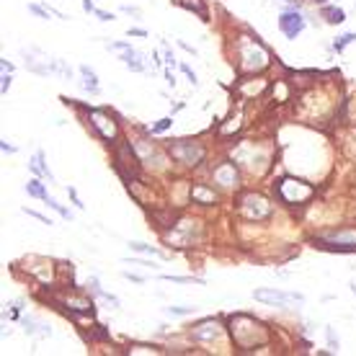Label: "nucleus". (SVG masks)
Segmentation results:
<instances>
[{"label":"nucleus","instance_id":"obj_25","mask_svg":"<svg viewBox=\"0 0 356 356\" xmlns=\"http://www.w3.org/2000/svg\"><path fill=\"white\" fill-rule=\"evenodd\" d=\"M24 214H29V217H34V219H39V222H41V225H52V219H49V217H44V214H39V212H34V209H29V207L24 209Z\"/></svg>","mask_w":356,"mask_h":356},{"label":"nucleus","instance_id":"obj_15","mask_svg":"<svg viewBox=\"0 0 356 356\" xmlns=\"http://www.w3.org/2000/svg\"><path fill=\"white\" fill-rule=\"evenodd\" d=\"M323 16L328 18V24H343V21H346V13L341 11V8H323Z\"/></svg>","mask_w":356,"mask_h":356},{"label":"nucleus","instance_id":"obj_36","mask_svg":"<svg viewBox=\"0 0 356 356\" xmlns=\"http://www.w3.org/2000/svg\"><path fill=\"white\" fill-rule=\"evenodd\" d=\"M165 62H168V68H175V57H173V52L165 47Z\"/></svg>","mask_w":356,"mask_h":356},{"label":"nucleus","instance_id":"obj_5","mask_svg":"<svg viewBox=\"0 0 356 356\" xmlns=\"http://www.w3.org/2000/svg\"><path fill=\"white\" fill-rule=\"evenodd\" d=\"M116 170L127 178V181H132V178L137 175V155H135L129 142L116 145Z\"/></svg>","mask_w":356,"mask_h":356},{"label":"nucleus","instance_id":"obj_7","mask_svg":"<svg viewBox=\"0 0 356 356\" xmlns=\"http://www.w3.org/2000/svg\"><path fill=\"white\" fill-rule=\"evenodd\" d=\"M253 297L258 300V302H266V305H279V307H284L286 302H305V297L302 294H286V292H279V289H256L253 292Z\"/></svg>","mask_w":356,"mask_h":356},{"label":"nucleus","instance_id":"obj_19","mask_svg":"<svg viewBox=\"0 0 356 356\" xmlns=\"http://www.w3.org/2000/svg\"><path fill=\"white\" fill-rule=\"evenodd\" d=\"M129 248H132V251H137V253H147V256H163L158 248L145 246V243H129Z\"/></svg>","mask_w":356,"mask_h":356},{"label":"nucleus","instance_id":"obj_8","mask_svg":"<svg viewBox=\"0 0 356 356\" xmlns=\"http://www.w3.org/2000/svg\"><path fill=\"white\" fill-rule=\"evenodd\" d=\"M320 240H328L333 246H323V248H333V251H356V230H336V232H325L320 235Z\"/></svg>","mask_w":356,"mask_h":356},{"label":"nucleus","instance_id":"obj_35","mask_svg":"<svg viewBox=\"0 0 356 356\" xmlns=\"http://www.w3.org/2000/svg\"><path fill=\"white\" fill-rule=\"evenodd\" d=\"M127 34H129V36H142V39L147 36V31H145V29H137V26H135V29H129Z\"/></svg>","mask_w":356,"mask_h":356},{"label":"nucleus","instance_id":"obj_2","mask_svg":"<svg viewBox=\"0 0 356 356\" xmlns=\"http://www.w3.org/2000/svg\"><path fill=\"white\" fill-rule=\"evenodd\" d=\"M238 57H240L243 70H248V73H261L266 65H269V52H266V47L258 39H251V36H243L238 41Z\"/></svg>","mask_w":356,"mask_h":356},{"label":"nucleus","instance_id":"obj_17","mask_svg":"<svg viewBox=\"0 0 356 356\" xmlns=\"http://www.w3.org/2000/svg\"><path fill=\"white\" fill-rule=\"evenodd\" d=\"M26 194L34 196V199H47V191H44V184L41 181H29L26 184Z\"/></svg>","mask_w":356,"mask_h":356},{"label":"nucleus","instance_id":"obj_4","mask_svg":"<svg viewBox=\"0 0 356 356\" xmlns=\"http://www.w3.org/2000/svg\"><path fill=\"white\" fill-rule=\"evenodd\" d=\"M279 196L286 204H300V202L313 196V189H310L307 184H302V181H294V178H284V181L279 184Z\"/></svg>","mask_w":356,"mask_h":356},{"label":"nucleus","instance_id":"obj_34","mask_svg":"<svg viewBox=\"0 0 356 356\" xmlns=\"http://www.w3.org/2000/svg\"><path fill=\"white\" fill-rule=\"evenodd\" d=\"M181 70H184V73L189 75V80H191V85H196V75H194V70L189 68V65H181Z\"/></svg>","mask_w":356,"mask_h":356},{"label":"nucleus","instance_id":"obj_32","mask_svg":"<svg viewBox=\"0 0 356 356\" xmlns=\"http://www.w3.org/2000/svg\"><path fill=\"white\" fill-rule=\"evenodd\" d=\"M122 11H124V13H129V16H142V11H140V8H135V6H122Z\"/></svg>","mask_w":356,"mask_h":356},{"label":"nucleus","instance_id":"obj_1","mask_svg":"<svg viewBox=\"0 0 356 356\" xmlns=\"http://www.w3.org/2000/svg\"><path fill=\"white\" fill-rule=\"evenodd\" d=\"M230 333H232V341L243 348V351H253L256 346H263L269 341V333L266 328L248 318V315H232L230 318Z\"/></svg>","mask_w":356,"mask_h":356},{"label":"nucleus","instance_id":"obj_3","mask_svg":"<svg viewBox=\"0 0 356 356\" xmlns=\"http://www.w3.org/2000/svg\"><path fill=\"white\" fill-rule=\"evenodd\" d=\"M170 155H173L178 163H184V165H196V163L204 160V147L196 145V142L181 140V142L170 145Z\"/></svg>","mask_w":356,"mask_h":356},{"label":"nucleus","instance_id":"obj_9","mask_svg":"<svg viewBox=\"0 0 356 356\" xmlns=\"http://www.w3.org/2000/svg\"><path fill=\"white\" fill-rule=\"evenodd\" d=\"M91 122H93L96 132H98L103 140H114V137H116V124H114V119H111L106 111L93 108V111H91Z\"/></svg>","mask_w":356,"mask_h":356},{"label":"nucleus","instance_id":"obj_27","mask_svg":"<svg viewBox=\"0 0 356 356\" xmlns=\"http://www.w3.org/2000/svg\"><path fill=\"white\" fill-rule=\"evenodd\" d=\"M68 196H70V199H73V204H75V207H78V209H85V204H83V202H80V196H78V191H75V189H73V186H68Z\"/></svg>","mask_w":356,"mask_h":356},{"label":"nucleus","instance_id":"obj_14","mask_svg":"<svg viewBox=\"0 0 356 356\" xmlns=\"http://www.w3.org/2000/svg\"><path fill=\"white\" fill-rule=\"evenodd\" d=\"M191 199L194 202H202V204H214V191H209L207 186L199 184V186L191 189Z\"/></svg>","mask_w":356,"mask_h":356},{"label":"nucleus","instance_id":"obj_16","mask_svg":"<svg viewBox=\"0 0 356 356\" xmlns=\"http://www.w3.org/2000/svg\"><path fill=\"white\" fill-rule=\"evenodd\" d=\"M175 3H178V6H184V8H189V11H196L199 16L207 21V8L202 6V0H175Z\"/></svg>","mask_w":356,"mask_h":356},{"label":"nucleus","instance_id":"obj_37","mask_svg":"<svg viewBox=\"0 0 356 356\" xmlns=\"http://www.w3.org/2000/svg\"><path fill=\"white\" fill-rule=\"evenodd\" d=\"M0 68H3V73H11V70H13V62H8V60H0Z\"/></svg>","mask_w":356,"mask_h":356},{"label":"nucleus","instance_id":"obj_11","mask_svg":"<svg viewBox=\"0 0 356 356\" xmlns=\"http://www.w3.org/2000/svg\"><path fill=\"white\" fill-rule=\"evenodd\" d=\"M214 178H217V184H222V186H235V181H238L235 165H232V163H222V165L214 170Z\"/></svg>","mask_w":356,"mask_h":356},{"label":"nucleus","instance_id":"obj_12","mask_svg":"<svg viewBox=\"0 0 356 356\" xmlns=\"http://www.w3.org/2000/svg\"><path fill=\"white\" fill-rule=\"evenodd\" d=\"M122 60H124L127 68H129V70H135V73L147 70V65L142 62V60H145V54H140L137 49H127V52H122Z\"/></svg>","mask_w":356,"mask_h":356},{"label":"nucleus","instance_id":"obj_18","mask_svg":"<svg viewBox=\"0 0 356 356\" xmlns=\"http://www.w3.org/2000/svg\"><path fill=\"white\" fill-rule=\"evenodd\" d=\"M163 279L165 281H175V284H204V279H196V276H173V274H165Z\"/></svg>","mask_w":356,"mask_h":356},{"label":"nucleus","instance_id":"obj_13","mask_svg":"<svg viewBox=\"0 0 356 356\" xmlns=\"http://www.w3.org/2000/svg\"><path fill=\"white\" fill-rule=\"evenodd\" d=\"M80 75H83V88H85V91H91V93H98L101 91V88H98V75L91 70V68H88V65H80Z\"/></svg>","mask_w":356,"mask_h":356},{"label":"nucleus","instance_id":"obj_26","mask_svg":"<svg viewBox=\"0 0 356 356\" xmlns=\"http://www.w3.org/2000/svg\"><path fill=\"white\" fill-rule=\"evenodd\" d=\"M108 49H114V52H127V49H132V44H129V41H111V44H108Z\"/></svg>","mask_w":356,"mask_h":356},{"label":"nucleus","instance_id":"obj_21","mask_svg":"<svg viewBox=\"0 0 356 356\" xmlns=\"http://www.w3.org/2000/svg\"><path fill=\"white\" fill-rule=\"evenodd\" d=\"M353 41H356V34H343V36H338V39H336L333 49H336V52H343L346 44H353Z\"/></svg>","mask_w":356,"mask_h":356},{"label":"nucleus","instance_id":"obj_39","mask_svg":"<svg viewBox=\"0 0 356 356\" xmlns=\"http://www.w3.org/2000/svg\"><path fill=\"white\" fill-rule=\"evenodd\" d=\"M351 292H353V294H356V281H353V284H351Z\"/></svg>","mask_w":356,"mask_h":356},{"label":"nucleus","instance_id":"obj_30","mask_svg":"<svg viewBox=\"0 0 356 356\" xmlns=\"http://www.w3.org/2000/svg\"><path fill=\"white\" fill-rule=\"evenodd\" d=\"M124 279L135 281V284H142V281H145V276H140V274H132V271H124Z\"/></svg>","mask_w":356,"mask_h":356},{"label":"nucleus","instance_id":"obj_31","mask_svg":"<svg viewBox=\"0 0 356 356\" xmlns=\"http://www.w3.org/2000/svg\"><path fill=\"white\" fill-rule=\"evenodd\" d=\"M83 11H85V13H96L98 8L93 6V0H83Z\"/></svg>","mask_w":356,"mask_h":356},{"label":"nucleus","instance_id":"obj_23","mask_svg":"<svg viewBox=\"0 0 356 356\" xmlns=\"http://www.w3.org/2000/svg\"><path fill=\"white\" fill-rule=\"evenodd\" d=\"M29 13H34V16H39V18H49V13H52V11L41 8V6H36V3H29Z\"/></svg>","mask_w":356,"mask_h":356},{"label":"nucleus","instance_id":"obj_10","mask_svg":"<svg viewBox=\"0 0 356 356\" xmlns=\"http://www.w3.org/2000/svg\"><path fill=\"white\" fill-rule=\"evenodd\" d=\"M219 333H222L219 323L214 318H209V320H204V323H199V325L191 328V338L194 341H214Z\"/></svg>","mask_w":356,"mask_h":356},{"label":"nucleus","instance_id":"obj_6","mask_svg":"<svg viewBox=\"0 0 356 356\" xmlns=\"http://www.w3.org/2000/svg\"><path fill=\"white\" fill-rule=\"evenodd\" d=\"M279 29H281L284 36L297 39V36L305 31V18H302V13H300L297 8H294V11H284V13L279 16Z\"/></svg>","mask_w":356,"mask_h":356},{"label":"nucleus","instance_id":"obj_28","mask_svg":"<svg viewBox=\"0 0 356 356\" xmlns=\"http://www.w3.org/2000/svg\"><path fill=\"white\" fill-rule=\"evenodd\" d=\"M325 333H328V343H330V348H333V351H338V338H336V333H333V328H328Z\"/></svg>","mask_w":356,"mask_h":356},{"label":"nucleus","instance_id":"obj_20","mask_svg":"<svg viewBox=\"0 0 356 356\" xmlns=\"http://www.w3.org/2000/svg\"><path fill=\"white\" fill-rule=\"evenodd\" d=\"M44 202H47V204H49V207H52V209H54V212H57V214H60L62 219H73V212H70V209H65L62 204H57L54 199H49V196H47V199H44Z\"/></svg>","mask_w":356,"mask_h":356},{"label":"nucleus","instance_id":"obj_24","mask_svg":"<svg viewBox=\"0 0 356 356\" xmlns=\"http://www.w3.org/2000/svg\"><path fill=\"white\" fill-rule=\"evenodd\" d=\"M170 124H173V119H170V116H165V119H160L158 124H155V127H152V135H160V132H165V129H168Z\"/></svg>","mask_w":356,"mask_h":356},{"label":"nucleus","instance_id":"obj_38","mask_svg":"<svg viewBox=\"0 0 356 356\" xmlns=\"http://www.w3.org/2000/svg\"><path fill=\"white\" fill-rule=\"evenodd\" d=\"M0 147H3V152H6V155H13V152H16V147H13V145H8V142H3Z\"/></svg>","mask_w":356,"mask_h":356},{"label":"nucleus","instance_id":"obj_29","mask_svg":"<svg viewBox=\"0 0 356 356\" xmlns=\"http://www.w3.org/2000/svg\"><path fill=\"white\" fill-rule=\"evenodd\" d=\"M0 80H3V83H0V93H8V88H11V75L8 73H3V78H0Z\"/></svg>","mask_w":356,"mask_h":356},{"label":"nucleus","instance_id":"obj_33","mask_svg":"<svg viewBox=\"0 0 356 356\" xmlns=\"http://www.w3.org/2000/svg\"><path fill=\"white\" fill-rule=\"evenodd\" d=\"M98 21H114V13H108V11H96Z\"/></svg>","mask_w":356,"mask_h":356},{"label":"nucleus","instance_id":"obj_22","mask_svg":"<svg viewBox=\"0 0 356 356\" xmlns=\"http://www.w3.org/2000/svg\"><path fill=\"white\" fill-rule=\"evenodd\" d=\"M168 315H194V307H184V305H175V307H165Z\"/></svg>","mask_w":356,"mask_h":356}]
</instances>
